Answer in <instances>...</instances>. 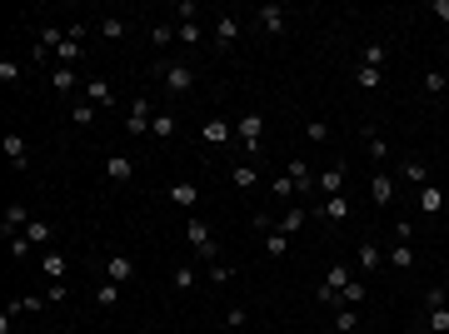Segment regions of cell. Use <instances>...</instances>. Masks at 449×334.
Returning <instances> with one entry per match:
<instances>
[{"mask_svg":"<svg viewBox=\"0 0 449 334\" xmlns=\"http://www.w3.org/2000/svg\"><path fill=\"white\" fill-rule=\"evenodd\" d=\"M65 269H70V259H65V255H55V250H50V255H40V274H45L50 285H55V280H65Z\"/></svg>","mask_w":449,"mask_h":334,"instance_id":"cell-20","label":"cell"},{"mask_svg":"<svg viewBox=\"0 0 449 334\" xmlns=\"http://www.w3.org/2000/svg\"><path fill=\"white\" fill-rule=\"evenodd\" d=\"M105 280L130 285V280H135V259H130V255H110V259H105Z\"/></svg>","mask_w":449,"mask_h":334,"instance_id":"cell-11","label":"cell"},{"mask_svg":"<svg viewBox=\"0 0 449 334\" xmlns=\"http://www.w3.org/2000/svg\"><path fill=\"white\" fill-rule=\"evenodd\" d=\"M384 60H389L384 45H365V55H360V65H374V70H384Z\"/></svg>","mask_w":449,"mask_h":334,"instance_id":"cell-37","label":"cell"},{"mask_svg":"<svg viewBox=\"0 0 449 334\" xmlns=\"http://www.w3.org/2000/svg\"><path fill=\"white\" fill-rule=\"evenodd\" d=\"M424 95H444V75L439 70H424Z\"/></svg>","mask_w":449,"mask_h":334,"instance_id":"cell-48","label":"cell"},{"mask_svg":"<svg viewBox=\"0 0 449 334\" xmlns=\"http://www.w3.org/2000/svg\"><path fill=\"white\" fill-rule=\"evenodd\" d=\"M250 319V309H240V304H230V309H224V324H230V329H240Z\"/></svg>","mask_w":449,"mask_h":334,"instance_id":"cell-49","label":"cell"},{"mask_svg":"<svg viewBox=\"0 0 449 334\" xmlns=\"http://www.w3.org/2000/svg\"><path fill=\"white\" fill-rule=\"evenodd\" d=\"M170 205L195 210V205H200V185H195V180H175V185H170Z\"/></svg>","mask_w":449,"mask_h":334,"instance_id":"cell-14","label":"cell"},{"mask_svg":"<svg viewBox=\"0 0 449 334\" xmlns=\"http://www.w3.org/2000/svg\"><path fill=\"white\" fill-rule=\"evenodd\" d=\"M160 80H165V90H170V95H185V90L195 85V70L180 65V60H160Z\"/></svg>","mask_w":449,"mask_h":334,"instance_id":"cell-3","label":"cell"},{"mask_svg":"<svg viewBox=\"0 0 449 334\" xmlns=\"http://www.w3.org/2000/svg\"><path fill=\"white\" fill-rule=\"evenodd\" d=\"M0 150H6V160L15 165V170H30V150H25L20 135H6V140H0Z\"/></svg>","mask_w":449,"mask_h":334,"instance_id":"cell-17","label":"cell"},{"mask_svg":"<svg viewBox=\"0 0 449 334\" xmlns=\"http://www.w3.org/2000/svg\"><path fill=\"white\" fill-rule=\"evenodd\" d=\"M444 304H449L444 285H429V290H424V309H444Z\"/></svg>","mask_w":449,"mask_h":334,"instance_id":"cell-43","label":"cell"},{"mask_svg":"<svg viewBox=\"0 0 449 334\" xmlns=\"http://www.w3.org/2000/svg\"><path fill=\"white\" fill-rule=\"evenodd\" d=\"M444 55H449V40H444Z\"/></svg>","mask_w":449,"mask_h":334,"instance_id":"cell-55","label":"cell"},{"mask_svg":"<svg viewBox=\"0 0 449 334\" xmlns=\"http://www.w3.org/2000/svg\"><path fill=\"white\" fill-rule=\"evenodd\" d=\"M50 90H55V95H70V90H75V70L55 65V70H50Z\"/></svg>","mask_w":449,"mask_h":334,"instance_id":"cell-30","label":"cell"},{"mask_svg":"<svg viewBox=\"0 0 449 334\" xmlns=\"http://www.w3.org/2000/svg\"><path fill=\"white\" fill-rule=\"evenodd\" d=\"M230 280H235L230 264H210V285H230Z\"/></svg>","mask_w":449,"mask_h":334,"instance_id":"cell-47","label":"cell"},{"mask_svg":"<svg viewBox=\"0 0 449 334\" xmlns=\"http://www.w3.org/2000/svg\"><path fill=\"white\" fill-rule=\"evenodd\" d=\"M80 55H85V45L65 35V45H61V50H55V65H65V70H75V65H80Z\"/></svg>","mask_w":449,"mask_h":334,"instance_id":"cell-22","label":"cell"},{"mask_svg":"<svg viewBox=\"0 0 449 334\" xmlns=\"http://www.w3.org/2000/svg\"><path fill=\"white\" fill-rule=\"evenodd\" d=\"M200 35H205V30H200V20H185V25L175 30V40H180V45H200Z\"/></svg>","mask_w":449,"mask_h":334,"instance_id":"cell-41","label":"cell"},{"mask_svg":"<svg viewBox=\"0 0 449 334\" xmlns=\"http://www.w3.org/2000/svg\"><path fill=\"white\" fill-rule=\"evenodd\" d=\"M355 80L365 90H384V70H374V65H355Z\"/></svg>","mask_w":449,"mask_h":334,"instance_id":"cell-33","label":"cell"},{"mask_svg":"<svg viewBox=\"0 0 449 334\" xmlns=\"http://www.w3.org/2000/svg\"><path fill=\"white\" fill-rule=\"evenodd\" d=\"M25 225H30V210H25V205H6V219H0V235H6V240H15V235H25Z\"/></svg>","mask_w":449,"mask_h":334,"instance_id":"cell-10","label":"cell"},{"mask_svg":"<svg viewBox=\"0 0 449 334\" xmlns=\"http://www.w3.org/2000/svg\"><path fill=\"white\" fill-rule=\"evenodd\" d=\"M350 280H355V274H350V264H329V274H324V285L315 290V300H320V304H329V300L340 295Z\"/></svg>","mask_w":449,"mask_h":334,"instance_id":"cell-4","label":"cell"},{"mask_svg":"<svg viewBox=\"0 0 449 334\" xmlns=\"http://www.w3.org/2000/svg\"><path fill=\"white\" fill-rule=\"evenodd\" d=\"M85 95H90V105H100V110L120 100V95H115V85H110L105 75H90V80H85Z\"/></svg>","mask_w":449,"mask_h":334,"instance_id":"cell-12","label":"cell"},{"mask_svg":"<svg viewBox=\"0 0 449 334\" xmlns=\"http://www.w3.org/2000/svg\"><path fill=\"white\" fill-rule=\"evenodd\" d=\"M235 140L250 150V160L260 155V145H265V115H260V110H245V115L235 120Z\"/></svg>","mask_w":449,"mask_h":334,"instance_id":"cell-1","label":"cell"},{"mask_svg":"<svg viewBox=\"0 0 449 334\" xmlns=\"http://www.w3.org/2000/svg\"><path fill=\"white\" fill-rule=\"evenodd\" d=\"M185 240H190V250H195L205 264H215L220 245H215V235H210V225H205V219H190V225H185Z\"/></svg>","mask_w":449,"mask_h":334,"instance_id":"cell-2","label":"cell"},{"mask_svg":"<svg viewBox=\"0 0 449 334\" xmlns=\"http://www.w3.org/2000/svg\"><path fill=\"white\" fill-rule=\"evenodd\" d=\"M305 219H310V210H290V214H279V235H300V230H305Z\"/></svg>","mask_w":449,"mask_h":334,"instance_id":"cell-32","label":"cell"},{"mask_svg":"<svg viewBox=\"0 0 449 334\" xmlns=\"http://www.w3.org/2000/svg\"><path fill=\"white\" fill-rule=\"evenodd\" d=\"M30 250H35V245H30V240H25V235H15V240H11V259H25V255H30Z\"/></svg>","mask_w":449,"mask_h":334,"instance_id":"cell-50","label":"cell"},{"mask_svg":"<svg viewBox=\"0 0 449 334\" xmlns=\"http://www.w3.org/2000/svg\"><path fill=\"white\" fill-rule=\"evenodd\" d=\"M334 329H340V334H355V329H360V309H334Z\"/></svg>","mask_w":449,"mask_h":334,"instance_id":"cell-36","label":"cell"},{"mask_svg":"<svg viewBox=\"0 0 449 334\" xmlns=\"http://www.w3.org/2000/svg\"><path fill=\"white\" fill-rule=\"evenodd\" d=\"M95 304H100V309H115V304H120V285H115V280L95 285Z\"/></svg>","mask_w":449,"mask_h":334,"instance_id":"cell-31","label":"cell"},{"mask_svg":"<svg viewBox=\"0 0 449 334\" xmlns=\"http://www.w3.org/2000/svg\"><path fill=\"white\" fill-rule=\"evenodd\" d=\"M355 264H360V274H374V269H384V250H379L374 240H365L360 255H355Z\"/></svg>","mask_w":449,"mask_h":334,"instance_id":"cell-15","label":"cell"},{"mask_svg":"<svg viewBox=\"0 0 449 334\" xmlns=\"http://www.w3.org/2000/svg\"><path fill=\"white\" fill-rule=\"evenodd\" d=\"M400 175H405L415 190H424V185H429V165H424V160H405V165H400Z\"/></svg>","mask_w":449,"mask_h":334,"instance_id":"cell-25","label":"cell"},{"mask_svg":"<svg viewBox=\"0 0 449 334\" xmlns=\"http://www.w3.org/2000/svg\"><path fill=\"white\" fill-rule=\"evenodd\" d=\"M230 185H235V190H255V185H260V170H255V160L235 165V170H230Z\"/></svg>","mask_w":449,"mask_h":334,"instance_id":"cell-21","label":"cell"},{"mask_svg":"<svg viewBox=\"0 0 449 334\" xmlns=\"http://www.w3.org/2000/svg\"><path fill=\"white\" fill-rule=\"evenodd\" d=\"M175 290H195V264H180L175 269Z\"/></svg>","mask_w":449,"mask_h":334,"instance_id":"cell-46","label":"cell"},{"mask_svg":"<svg viewBox=\"0 0 449 334\" xmlns=\"http://www.w3.org/2000/svg\"><path fill=\"white\" fill-rule=\"evenodd\" d=\"M369 200L384 210V205H395V175H389V170H374L369 175Z\"/></svg>","mask_w":449,"mask_h":334,"instance_id":"cell-8","label":"cell"},{"mask_svg":"<svg viewBox=\"0 0 449 334\" xmlns=\"http://www.w3.org/2000/svg\"><path fill=\"white\" fill-rule=\"evenodd\" d=\"M0 80L15 85V80H20V60H11V55H6V60H0Z\"/></svg>","mask_w":449,"mask_h":334,"instance_id":"cell-44","label":"cell"},{"mask_svg":"<svg viewBox=\"0 0 449 334\" xmlns=\"http://www.w3.org/2000/svg\"><path fill=\"white\" fill-rule=\"evenodd\" d=\"M35 45H45V50L55 55V50L65 45V30H61V25H40V30H35Z\"/></svg>","mask_w":449,"mask_h":334,"instance_id":"cell-26","label":"cell"},{"mask_svg":"<svg viewBox=\"0 0 449 334\" xmlns=\"http://www.w3.org/2000/svg\"><path fill=\"white\" fill-rule=\"evenodd\" d=\"M365 145H369V160H379V165L389 160V145H384V135L374 125H365Z\"/></svg>","mask_w":449,"mask_h":334,"instance_id":"cell-29","label":"cell"},{"mask_svg":"<svg viewBox=\"0 0 449 334\" xmlns=\"http://www.w3.org/2000/svg\"><path fill=\"white\" fill-rule=\"evenodd\" d=\"M175 15H180V25H185V20H195V15H200V6H195V0H180Z\"/></svg>","mask_w":449,"mask_h":334,"instance_id":"cell-53","label":"cell"},{"mask_svg":"<svg viewBox=\"0 0 449 334\" xmlns=\"http://www.w3.org/2000/svg\"><path fill=\"white\" fill-rule=\"evenodd\" d=\"M345 175H350V165H345V160H334L329 170L315 175V190H320L324 200H329V195H340V190H345Z\"/></svg>","mask_w":449,"mask_h":334,"instance_id":"cell-5","label":"cell"},{"mask_svg":"<svg viewBox=\"0 0 449 334\" xmlns=\"http://www.w3.org/2000/svg\"><path fill=\"white\" fill-rule=\"evenodd\" d=\"M95 110H100V105H90V100H75V105H70V120H75V125H95Z\"/></svg>","mask_w":449,"mask_h":334,"instance_id":"cell-35","label":"cell"},{"mask_svg":"<svg viewBox=\"0 0 449 334\" xmlns=\"http://www.w3.org/2000/svg\"><path fill=\"white\" fill-rule=\"evenodd\" d=\"M285 175L295 180V190H315V170H310L305 160H290V170H285Z\"/></svg>","mask_w":449,"mask_h":334,"instance_id":"cell-27","label":"cell"},{"mask_svg":"<svg viewBox=\"0 0 449 334\" xmlns=\"http://www.w3.org/2000/svg\"><path fill=\"white\" fill-rule=\"evenodd\" d=\"M255 25L270 30V35H279V30H285V6H260L255 11Z\"/></svg>","mask_w":449,"mask_h":334,"instance_id":"cell-16","label":"cell"},{"mask_svg":"<svg viewBox=\"0 0 449 334\" xmlns=\"http://www.w3.org/2000/svg\"><path fill=\"white\" fill-rule=\"evenodd\" d=\"M125 30H130V25H125L120 15H105V20H100V35H105V40H120Z\"/></svg>","mask_w":449,"mask_h":334,"instance_id":"cell-38","label":"cell"},{"mask_svg":"<svg viewBox=\"0 0 449 334\" xmlns=\"http://www.w3.org/2000/svg\"><path fill=\"white\" fill-rule=\"evenodd\" d=\"M25 240H30V245H50V240H55V225H50V219H30V225H25Z\"/></svg>","mask_w":449,"mask_h":334,"instance_id":"cell-28","label":"cell"},{"mask_svg":"<svg viewBox=\"0 0 449 334\" xmlns=\"http://www.w3.org/2000/svg\"><path fill=\"white\" fill-rule=\"evenodd\" d=\"M315 214H324L329 225H345V219H350V200H345V195H329V200H324Z\"/></svg>","mask_w":449,"mask_h":334,"instance_id":"cell-19","label":"cell"},{"mask_svg":"<svg viewBox=\"0 0 449 334\" xmlns=\"http://www.w3.org/2000/svg\"><path fill=\"white\" fill-rule=\"evenodd\" d=\"M384 264L389 269H415V250H410V240H395L384 250Z\"/></svg>","mask_w":449,"mask_h":334,"instance_id":"cell-18","label":"cell"},{"mask_svg":"<svg viewBox=\"0 0 449 334\" xmlns=\"http://www.w3.org/2000/svg\"><path fill=\"white\" fill-rule=\"evenodd\" d=\"M270 195H274V200H290V195H295V180H290V175H279V180L270 185Z\"/></svg>","mask_w":449,"mask_h":334,"instance_id":"cell-45","label":"cell"},{"mask_svg":"<svg viewBox=\"0 0 449 334\" xmlns=\"http://www.w3.org/2000/svg\"><path fill=\"white\" fill-rule=\"evenodd\" d=\"M439 210H444V190L429 180V185L419 190V214H439Z\"/></svg>","mask_w":449,"mask_h":334,"instance_id":"cell-23","label":"cell"},{"mask_svg":"<svg viewBox=\"0 0 449 334\" xmlns=\"http://www.w3.org/2000/svg\"><path fill=\"white\" fill-rule=\"evenodd\" d=\"M175 130H180V120H175V115H155V125H150V135H155V140L175 135Z\"/></svg>","mask_w":449,"mask_h":334,"instance_id":"cell-39","label":"cell"},{"mask_svg":"<svg viewBox=\"0 0 449 334\" xmlns=\"http://www.w3.org/2000/svg\"><path fill=\"white\" fill-rule=\"evenodd\" d=\"M305 140H310V145H324V140H329V125H324V120H305Z\"/></svg>","mask_w":449,"mask_h":334,"instance_id":"cell-42","label":"cell"},{"mask_svg":"<svg viewBox=\"0 0 449 334\" xmlns=\"http://www.w3.org/2000/svg\"><path fill=\"white\" fill-rule=\"evenodd\" d=\"M429 11H434V15H439V20L449 25V0H429Z\"/></svg>","mask_w":449,"mask_h":334,"instance_id":"cell-54","label":"cell"},{"mask_svg":"<svg viewBox=\"0 0 449 334\" xmlns=\"http://www.w3.org/2000/svg\"><path fill=\"white\" fill-rule=\"evenodd\" d=\"M240 30H245L240 15H220V20H215V45H220V50H230V45L240 40Z\"/></svg>","mask_w":449,"mask_h":334,"instance_id":"cell-13","label":"cell"},{"mask_svg":"<svg viewBox=\"0 0 449 334\" xmlns=\"http://www.w3.org/2000/svg\"><path fill=\"white\" fill-rule=\"evenodd\" d=\"M200 140H205L210 150H220V145H230V140H235V125H230V120H220V115H210V120L200 125Z\"/></svg>","mask_w":449,"mask_h":334,"instance_id":"cell-7","label":"cell"},{"mask_svg":"<svg viewBox=\"0 0 449 334\" xmlns=\"http://www.w3.org/2000/svg\"><path fill=\"white\" fill-rule=\"evenodd\" d=\"M65 300H70V285L55 280V285H50V304H65Z\"/></svg>","mask_w":449,"mask_h":334,"instance_id":"cell-51","label":"cell"},{"mask_svg":"<svg viewBox=\"0 0 449 334\" xmlns=\"http://www.w3.org/2000/svg\"><path fill=\"white\" fill-rule=\"evenodd\" d=\"M170 35H175V30L165 25V20H160V25H150V40H155V45H170Z\"/></svg>","mask_w":449,"mask_h":334,"instance_id":"cell-52","label":"cell"},{"mask_svg":"<svg viewBox=\"0 0 449 334\" xmlns=\"http://www.w3.org/2000/svg\"><path fill=\"white\" fill-rule=\"evenodd\" d=\"M424 329L429 334H449V304L444 309H424Z\"/></svg>","mask_w":449,"mask_h":334,"instance_id":"cell-34","label":"cell"},{"mask_svg":"<svg viewBox=\"0 0 449 334\" xmlns=\"http://www.w3.org/2000/svg\"><path fill=\"white\" fill-rule=\"evenodd\" d=\"M150 125H155L150 95H135V105H130V120H125V130H130V135H150Z\"/></svg>","mask_w":449,"mask_h":334,"instance_id":"cell-6","label":"cell"},{"mask_svg":"<svg viewBox=\"0 0 449 334\" xmlns=\"http://www.w3.org/2000/svg\"><path fill=\"white\" fill-rule=\"evenodd\" d=\"M285 250H290V235H279V230H274V235H265V255H270V259H279Z\"/></svg>","mask_w":449,"mask_h":334,"instance_id":"cell-40","label":"cell"},{"mask_svg":"<svg viewBox=\"0 0 449 334\" xmlns=\"http://www.w3.org/2000/svg\"><path fill=\"white\" fill-rule=\"evenodd\" d=\"M365 295H369V285H365V280H350V285L340 290V309H360Z\"/></svg>","mask_w":449,"mask_h":334,"instance_id":"cell-24","label":"cell"},{"mask_svg":"<svg viewBox=\"0 0 449 334\" xmlns=\"http://www.w3.org/2000/svg\"><path fill=\"white\" fill-rule=\"evenodd\" d=\"M130 175H135V165H130V155H105V180L110 185H130Z\"/></svg>","mask_w":449,"mask_h":334,"instance_id":"cell-9","label":"cell"}]
</instances>
